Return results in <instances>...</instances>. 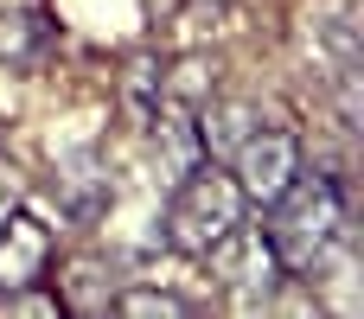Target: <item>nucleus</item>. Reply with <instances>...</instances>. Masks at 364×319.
<instances>
[{"label": "nucleus", "mask_w": 364, "mask_h": 319, "mask_svg": "<svg viewBox=\"0 0 364 319\" xmlns=\"http://www.w3.org/2000/svg\"><path fill=\"white\" fill-rule=\"evenodd\" d=\"M51 256H58V237L19 205V211L0 224V288H13V281H45Z\"/></svg>", "instance_id": "obj_8"}, {"label": "nucleus", "mask_w": 364, "mask_h": 319, "mask_svg": "<svg viewBox=\"0 0 364 319\" xmlns=\"http://www.w3.org/2000/svg\"><path fill=\"white\" fill-rule=\"evenodd\" d=\"M109 313H122V319H198L205 307L186 301V294H173V288H115Z\"/></svg>", "instance_id": "obj_12"}, {"label": "nucleus", "mask_w": 364, "mask_h": 319, "mask_svg": "<svg viewBox=\"0 0 364 319\" xmlns=\"http://www.w3.org/2000/svg\"><path fill=\"white\" fill-rule=\"evenodd\" d=\"M45 281H51V294H58V307L77 319H109L115 307V269H109V256H96V249H77V256H51V269H45Z\"/></svg>", "instance_id": "obj_5"}, {"label": "nucleus", "mask_w": 364, "mask_h": 319, "mask_svg": "<svg viewBox=\"0 0 364 319\" xmlns=\"http://www.w3.org/2000/svg\"><path fill=\"white\" fill-rule=\"evenodd\" d=\"M51 45V19L38 6H6L0 0V64L6 70H32Z\"/></svg>", "instance_id": "obj_11"}, {"label": "nucleus", "mask_w": 364, "mask_h": 319, "mask_svg": "<svg viewBox=\"0 0 364 319\" xmlns=\"http://www.w3.org/2000/svg\"><path fill=\"white\" fill-rule=\"evenodd\" d=\"M230 179H237V192L250 198V211H262L269 198H282L288 192V179L307 166V147H301V134L294 128H275V121H262L230 160Z\"/></svg>", "instance_id": "obj_4"}, {"label": "nucleus", "mask_w": 364, "mask_h": 319, "mask_svg": "<svg viewBox=\"0 0 364 319\" xmlns=\"http://www.w3.org/2000/svg\"><path fill=\"white\" fill-rule=\"evenodd\" d=\"M237 224H250V198L237 192L230 166L224 160H192L179 179H173V198L160 211V243L186 262H205Z\"/></svg>", "instance_id": "obj_2"}, {"label": "nucleus", "mask_w": 364, "mask_h": 319, "mask_svg": "<svg viewBox=\"0 0 364 319\" xmlns=\"http://www.w3.org/2000/svg\"><path fill=\"white\" fill-rule=\"evenodd\" d=\"M262 121H269L262 102H250V96H224V90H218V96L192 115V134H198V153H205V160H230Z\"/></svg>", "instance_id": "obj_7"}, {"label": "nucleus", "mask_w": 364, "mask_h": 319, "mask_svg": "<svg viewBox=\"0 0 364 319\" xmlns=\"http://www.w3.org/2000/svg\"><path fill=\"white\" fill-rule=\"evenodd\" d=\"M19 205H26V173H19V160L6 153V141H0V224H6Z\"/></svg>", "instance_id": "obj_14"}, {"label": "nucleus", "mask_w": 364, "mask_h": 319, "mask_svg": "<svg viewBox=\"0 0 364 319\" xmlns=\"http://www.w3.org/2000/svg\"><path fill=\"white\" fill-rule=\"evenodd\" d=\"M58 294H51V281H13V288H0V319H58Z\"/></svg>", "instance_id": "obj_13"}, {"label": "nucleus", "mask_w": 364, "mask_h": 319, "mask_svg": "<svg viewBox=\"0 0 364 319\" xmlns=\"http://www.w3.org/2000/svg\"><path fill=\"white\" fill-rule=\"evenodd\" d=\"M160 51H134L128 64H122V77H115V109H122V121H128V134H147L154 128V115H160V102H166V90H160Z\"/></svg>", "instance_id": "obj_9"}, {"label": "nucleus", "mask_w": 364, "mask_h": 319, "mask_svg": "<svg viewBox=\"0 0 364 319\" xmlns=\"http://www.w3.org/2000/svg\"><path fill=\"white\" fill-rule=\"evenodd\" d=\"M211 275H218V288H224V301L230 307H269L275 301V288L288 281V269L275 262V249H269V237H262V224L250 230V224H237L211 256Z\"/></svg>", "instance_id": "obj_3"}, {"label": "nucleus", "mask_w": 364, "mask_h": 319, "mask_svg": "<svg viewBox=\"0 0 364 319\" xmlns=\"http://www.w3.org/2000/svg\"><path fill=\"white\" fill-rule=\"evenodd\" d=\"M51 192H58V211H64L70 224H83V230H90V224L115 205V173H109V160H102L96 147H77V153H64V160H58Z\"/></svg>", "instance_id": "obj_6"}, {"label": "nucleus", "mask_w": 364, "mask_h": 319, "mask_svg": "<svg viewBox=\"0 0 364 319\" xmlns=\"http://www.w3.org/2000/svg\"><path fill=\"white\" fill-rule=\"evenodd\" d=\"M346 230H352V198H346V179H333V173H294L288 179V192L282 198H269L262 205V237H269V249H275V262L288 269V281L294 275H314L339 243H346Z\"/></svg>", "instance_id": "obj_1"}, {"label": "nucleus", "mask_w": 364, "mask_h": 319, "mask_svg": "<svg viewBox=\"0 0 364 319\" xmlns=\"http://www.w3.org/2000/svg\"><path fill=\"white\" fill-rule=\"evenodd\" d=\"M218 77H224V64H218L211 51H179V58L160 64V90H166V102H173V109H192V115L218 96Z\"/></svg>", "instance_id": "obj_10"}]
</instances>
